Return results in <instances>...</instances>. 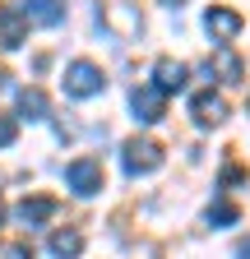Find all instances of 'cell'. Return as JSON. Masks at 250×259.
I'll list each match as a JSON object with an SVG mask.
<instances>
[{
	"label": "cell",
	"instance_id": "cell-1",
	"mask_svg": "<svg viewBox=\"0 0 250 259\" xmlns=\"http://www.w3.org/2000/svg\"><path fill=\"white\" fill-rule=\"evenodd\" d=\"M162 144H153V139H125L120 148V162H125V176H153L162 167Z\"/></svg>",
	"mask_w": 250,
	"mask_h": 259
},
{
	"label": "cell",
	"instance_id": "cell-2",
	"mask_svg": "<svg viewBox=\"0 0 250 259\" xmlns=\"http://www.w3.org/2000/svg\"><path fill=\"white\" fill-rule=\"evenodd\" d=\"M102 88H107L102 65H93V60H70L65 65V93L70 97H98Z\"/></svg>",
	"mask_w": 250,
	"mask_h": 259
},
{
	"label": "cell",
	"instance_id": "cell-3",
	"mask_svg": "<svg viewBox=\"0 0 250 259\" xmlns=\"http://www.w3.org/2000/svg\"><path fill=\"white\" fill-rule=\"evenodd\" d=\"M65 185L79 194V199H93V194L102 190V162L98 157H74L65 167Z\"/></svg>",
	"mask_w": 250,
	"mask_h": 259
},
{
	"label": "cell",
	"instance_id": "cell-4",
	"mask_svg": "<svg viewBox=\"0 0 250 259\" xmlns=\"http://www.w3.org/2000/svg\"><path fill=\"white\" fill-rule=\"evenodd\" d=\"M204 28H209V37H213L218 47H227L236 32L245 28V19H241L236 10H227V5H209V10H204Z\"/></svg>",
	"mask_w": 250,
	"mask_h": 259
},
{
	"label": "cell",
	"instance_id": "cell-5",
	"mask_svg": "<svg viewBox=\"0 0 250 259\" xmlns=\"http://www.w3.org/2000/svg\"><path fill=\"white\" fill-rule=\"evenodd\" d=\"M190 116H195V125H204V130L223 125V120H227V97L213 93V88L195 93V97H190Z\"/></svg>",
	"mask_w": 250,
	"mask_h": 259
},
{
	"label": "cell",
	"instance_id": "cell-6",
	"mask_svg": "<svg viewBox=\"0 0 250 259\" xmlns=\"http://www.w3.org/2000/svg\"><path fill=\"white\" fill-rule=\"evenodd\" d=\"M185 79H190V65H185V60L162 56L158 65H153V88H158L162 97H167V93H181V88H185Z\"/></svg>",
	"mask_w": 250,
	"mask_h": 259
},
{
	"label": "cell",
	"instance_id": "cell-7",
	"mask_svg": "<svg viewBox=\"0 0 250 259\" xmlns=\"http://www.w3.org/2000/svg\"><path fill=\"white\" fill-rule=\"evenodd\" d=\"M28 42V19L19 14V5H0V47L14 51Z\"/></svg>",
	"mask_w": 250,
	"mask_h": 259
},
{
	"label": "cell",
	"instance_id": "cell-8",
	"mask_svg": "<svg viewBox=\"0 0 250 259\" xmlns=\"http://www.w3.org/2000/svg\"><path fill=\"white\" fill-rule=\"evenodd\" d=\"M130 111H135V120H139V125H153V120H162V93L153 88V83L135 88V93H130Z\"/></svg>",
	"mask_w": 250,
	"mask_h": 259
},
{
	"label": "cell",
	"instance_id": "cell-9",
	"mask_svg": "<svg viewBox=\"0 0 250 259\" xmlns=\"http://www.w3.org/2000/svg\"><path fill=\"white\" fill-rule=\"evenodd\" d=\"M60 213V204L51 199V194H33V199H23L19 208H14V218L23 222V227H42V222H51Z\"/></svg>",
	"mask_w": 250,
	"mask_h": 259
},
{
	"label": "cell",
	"instance_id": "cell-10",
	"mask_svg": "<svg viewBox=\"0 0 250 259\" xmlns=\"http://www.w3.org/2000/svg\"><path fill=\"white\" fill-rule=\"evenodd\" d=\"M19 14H23L28 23H42V28H56L60 19H65V5H60V0H23V5H19Z\"/></svg>",
	"mask_w": 250,
	"mask_h": 259
},
{
	"label": "cell",
	"instance_id": "cell-11",
	"mask_svg": "<svg viewBox=\"0 0 250 259\" xmlns=\"http://www.w3.org/2000/svg\"><path fill=\"white\" fill-rule=\"evenodd\" d=\"M102 23H107V28H116L120 37H139V32H144L139 10H130V5H111V10L102 14Z\"/></svg>",
	"mask_w": 250,
	"mask_h": 259
},
{
	"label": "cell",
	"instance_id": "cell-12",
	"mask_svg": "<svg viewBox=\"0 0 250 259\" xmlns=\"http://www.w3.org/2000/svg\"><path fill=\"white\" fill-rule=\"evenodd\" d=\"M209 70H218V79H223V83H241V79H245V65H241V56H236L232 47H218L213 60H209Z\"/></svg>",
	"mask_w": 250,
	"mask_h": 259
},
{
	"label": "cell",
	"instance_id": "cell-13",
	"mask_svg": "<svg viewBox=\"0 0 250 259\" xmlns=\"http://www.w3.org/2000/svg\"><path fill=\"white\" fill-rule=\"evenodd\" d=\"M19 116L23 120H47L51 116V102L42 88H19Z\"/></svg>",
	"mask_w": 250,
	"mask_h": 259
},
{
	"label": "cell",
	"instance_id": "cell-14",
	"mask_svg": "<svg viewBox=\"0 0 250 259\" xmlns=\"http://www.w3.org/2000/svg\"><path fill=\"white\" fill-rule=\"evenodd\" d=\"M51 254H56V259H79V254H84V232H74V227L56 232V236H51Z\"/></svg>",
	"mask_w": 250,
	"mask_h": 259
},
{
	"label": "cell",
	"instance_id": "cell-15",
	"mask_svg": "<svg viewBox=\"0 0 250 259\" xmlns=\"http://www.w3.org/2000/svg\"><path fill=\"white\" fill-rule=\"evenodd\" d=\"M204 218H209V227H232V222H236V218H241V208H236V204H232V199H213V204H209V213H204Z\"/></svg>",
	"mask_w": 250,
	"mask_h": 259
},
{
	"label": "cell",
	"instance_id": "cell-16",
	"mask_svg": "<svg viewBox=\"0 0 250 259\" xmlns=\"http://www.w3.org/2000/svg\"><path fill=\"white\" fill-rule=\"evenodd\" d=\"M19 139V116H10V111H0V148H10Z\"/></svg>",
	"mask_w": 250,
	"mask_h": 259
},
{
	"label": "cell",
	"instance_id": "cell-17",
	"mask_svg": "<svg viewBox=\"0 0 250 259\" xmlns=\"http://www.w3.org/2000/svg\"><path fill=\"white\" fill-rule=\"evenodd\" d=\"M0 259H33V250H28V245H5Z\"/></svg>",
	"mask_w": 250,
	"mask_h": 259
},
{
	"label": "cell",
	"instance_id": "cell-18",
	"mask_svg": "<svg viewBox=\"0 0 250 259\" xmlns=\"http://www.w3.org/2000/svg\"><path fill=\"white\" fill-rule=\"evenodd\" d=\"M236 259H250V241H241V245H236Z\"/></svg>",
	"mask_w": 250,
	"mask_h": 259
},
{
	"label": "cell",
	"instance_id": "cell-19",
	"mask_svg": "<svg viewBox=\"0 0 250 259\" xmlns=\"http://www.w3.org/2000/svg\"><path fill=\"white\" fill-rule=\"evenodd\" d=\"M0 222H5V199H0Z\"/></svg>",
	"mask_w": 250,
	"mask_h": 259
},
{
	"label": "cell",
	"instance_id": "cell-20",
	"mask_svg": "<svg viewBox=\"0 0 250 259\" xmlns=\"http://www.w3.org/2000/svg\"><path fill=\"white\" fill-rule=\"evenodd\" d=\"M5 83H10V74H0V88H5Z\"/></svg>",
	"mask_w": 250,
	"mask_h": 259
}]
</instances>
